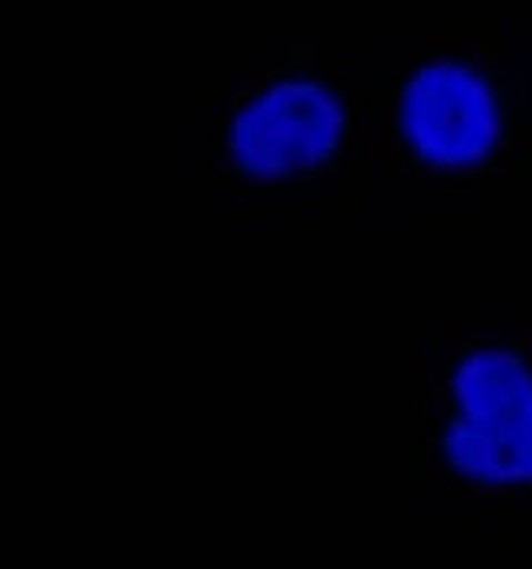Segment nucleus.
<instances>
[{"mask_svg": "<svg viewBox=\"0 0 532 569\" xmlns=\"http://www.w3.org/2000/svg\"><path fill=\"white\" fill-rule=\"evenodd\" d=\"M460 415L444 431L456 475L480 485H532V372L506 349H480L454 372Z\"/></svg>", "mask_w": 532, "mask_h": 569, "instance_id": "f257e3e1", "label": "nucleus"}, {"mask_svg": "<svg viewBox=\"0 0 532 569\" xmlns=\"http://www.w3.org/2000/svg\"><path fill=\"white\" fill-rule=\"evenodd\" d=\"M345 136L342 99L315 80L273 82L230 122V156L253 178L322 164Z\"/></svg>", "mask_w": 532, "mask_h": 569, "instance_id": "f03ea898", "label": "nucleus"}, {"mask_svg": "<svg viewBox=\"0 0 532 569\" xmlns=\"http://www.w3.org/2000/svg\"><path fill=\"white\" fill-rule=\"evenodd\" d=\"M401 132L428 164H480L503 136L500 99L486 77L466 63H428L401 92Z\"/></svg>", "mask_w": 532, "mask_h": 569, "instance_id": "7ed1b4c3", "label": "nucleus"}]
</instances>
